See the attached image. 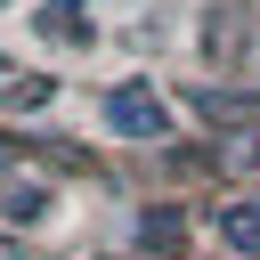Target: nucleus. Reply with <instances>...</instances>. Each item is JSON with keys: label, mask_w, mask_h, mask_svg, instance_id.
Instances as JSON below:
<instances>
[{"label": "nucleus", "mask_w": 260, "mask_h": 260, "mask_svg": "<svg viewBox=\"0 0 260 260\" xmlns=\"http://www.w3.org/2000/svg\"><path fill=\"white\" fill-rule=\"evenodd\" d=\"M106 122H114L122 138H171V106H162L146 81H122V89L106 98Z\"/></svg>", "instance_id": "1"}, {"label": "nucleus", "mask_w": 260, "mask_h": 260, "mask_svg": "<svg viewBox=\"0 0 260 260\" xmlns=\"http://www.w3.org/2000/svg\"><path fill=\"white\" fill-rule=\"evenodd\" d=\"M219 244L260 260V203H219Z\"/></svg>", "instance_id": "2"}, {"label": "nucleus", "mask_w": 260, "mask_h": 260, "mask_svg": "<svg viewBox=\"0 0 260 260\" xmlns=\"http://www.w3.org/2000/svg\"><path fill=\"white\" fill-rule=\"evenodd\" d=\"M41 211H49V187H32V179L0 187V219H41Z\"/></svg>", "instance_id": "3"}, {"label": "nucleus", "mask_w": 260, "mask_h": 260, "mask_svg": "<svg viewBox=\"0 0 260 260\" xmlns=\"http://www.w3.org/2000/svg\"><path fill=\"white\" fill-rule=\"evenodd\" d=\"M138 236H146V244H171V236H179V211H138Z\"/></svg>", "instance_id": "4"}, {"label": "nucleus", "mask_w": 260, "mask_h": 260, "mask_svg": "<svg viewBox=\"0 0 260 260\" xmlns=\"http://www.w3.org/2000/svg\"><path fill=\"white\" fill-rule=\"evenodd\" d=\"M244 162H252V171H260V138H252V146H244Z\"/></svg>", "instance_id": "5"}, {"label": "nucleus", "mask_w": 260, "mask_h": 260, "mask_svg": "<svg viewBox=\"0 0 260 260\" xmlns=\"http://www.w3.org/2000/svg\"><path fill=\"white\" fill-rule=\"evenodd\" d=\"M0 154H8V146H0Z\"/></svg>", "instance_id": "6"}, {"label": "nucleus", "mask_w": 260, "mask_h": 260, "mask_svg": "<svg viewBox=\"0 0 260 260\" xmlns=\"http://www.w3.org/2000/svg\"><path fill=\"white\" fill-rule=\"evenodd\" d=\"M0 8H8V0H0Z\"/></svg>", "instance_id": "7"}]
</instances>
